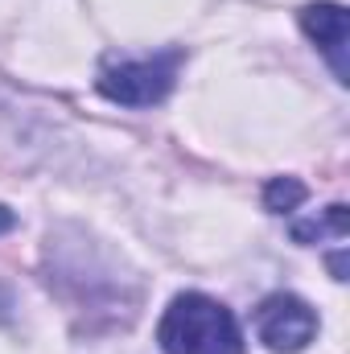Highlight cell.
<instances>
[{"instance_id":"obj_1","label":"cell","mask_w":350,"mask_h":354,"mask_svg":"<svg viewBox=\"0 0 350 354\" xmlns=\"http://www.w3.org/2000/svg\"><path fill=\"white\" fill-rule=\"evenodd\" d=\"M157 342L165 354H243L235 313L202 292L174 297V305L157 326Z\"/></svg>"},{"instance_id":"obj_2","label":"cell","mask_w":350,"mask_h":354,"mask_svg":"<svg viewBox=\"0 0 350 354\" xmlns=\"http://www.w3.org/2000/svg\"><path fill=\"white\" fill-rule=\"evenodd\" d=\"M177 71H181V50H161L145 58H107L99 71V91L124 107H153L174 91Z\"/></svg>"},{"instance_id":"obj_3","label":"cell","mask_w":350,"mask_h":354,"mask_svg":"<svg viewBox=\"0 0 350 354\" xmlns=\"http://www.w3.org/2000/svg\"><path fill=\"white\" fill-rule=\"evenodd\" d=\"M256 334L268 351L276 354H297L301 346H309V338L317 334V317L313 309L293 297V292H276L256 309Z\"/></svg>"},{"instance_id":"obj_4","label":"cell","mask_w":350,"mask_h":354,"mask_svg":"<svg viewBox=\"0 0 350 354\" xmlns=\"http://www.w3.org/2000/svg\"><path fill=\"white\" fill-rule=\"evenodd\" d=\"M301 25L305 33L317 41V50L326 54L330 71L338 83H347V8L342 4H305L301 8Z\"/></svg>"},{"instance_id":"obj_5","label":"cell","mask_w":350,"mask_h":354,"mask_svg":"<svg viewBox=\"0 0 350 354\" xmlns=\"http://www.w3.org/2000/svg\"><path fill=\"white\" fill-rule=\"evenodd\" d=\"M347 206H330L322 218H313V223H297L293 227V239H301V243H313V239H334L338 248H342V239H347Z\"/></svg>"},{"instance_id":"obj_6","label":"cell","mask_w":350,"mask_h":354,"mask_svg":"<svg viewBox=\"0 0 350 354\" xmlns=\"http://www.w3.org/2000/svg\"><path fill=\"white\" fill-rule=\"evenodd\" d=\"M264 202H268V210H276V214L297 210V206L305 202V185H301L297 177H276V181L264 189Z\"/></svg>"},{"instance_id":"obj_7","label":"cell","mask_w":350,"mask_h":354,"mask_svg":"<svg viewBox=\"0 0 350 354\" xmlns=\"http://www.w3.org/2000/svg\"><path fill=\"white\" fill-rule=\"evenodd\" d=\"M8 309H12V297H8V288H0V322L8 317Z\"/></svg>"},{"instance_id":"obj_8","label":"cell","mask_w":350,"mask_h":354,"mask_svg":"<svg viewBox=\"0 0 350 354\" xmlns=\"http://www.w3.org/2000/svg\"><path fill=\"white\" fill-rule=\"evenodd\" d=\"M8 227H12V214H8V210L0 206V231H8Z\"/></svg>"}]
</instances>
